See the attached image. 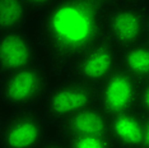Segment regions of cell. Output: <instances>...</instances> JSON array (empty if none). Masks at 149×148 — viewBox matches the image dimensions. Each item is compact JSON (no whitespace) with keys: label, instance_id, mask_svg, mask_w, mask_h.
Wrapping results in <instances>:
<instances>
[{"label":"cell","instance_id":"1","mask_svg":"<svg viewBox=\"0 0 149 148\" xmlns=\"http://www.w3.org/2000/svg\"><path fill=\"white\" fill-rule=\"evenodd\" d=\"M115 0H54L40 10L36 42L52 69L75 61L104 37Z\"/></svg>","mask_w":149,"mask_h":148},{"label":"cell","instance_id":"2","mask_svg":"<svg viewBox=\"0 0 149 148\" xmlns=\"http://www.w3.org/2000/svg\"><path fill=\"white\" fill-rule=\"evenodd\" d=\"M96 86L75 75L57 80L51 88L46 91L42 110L47 117L61 121L78 111L96 105Z\"/></svg>","mask_w":149,"mask_h":148},{"label":"cell","instance_id":"3","mask_svg":"<svg viewBox=\"0 0 149 148\" xmlns=\"http://www.w3.org/2000/svg\"><path fill=\"white\" fill-rule=\"evenodd\" d=\"M47 84L46 70L33 63L26 68L4 73L0 79V100L10 107L24 109L45 96Z\"/></svg>","mask_w":149,"mask_h":148},{"label":"cell","instance_id":"4","mask_svg":"<svg viewBox=\"0 0 149 148\" xmlns=\"http://www.w3.org/2000/svg\"><path fill=\"white\" fill-rule=\"evenodd\" d=\"M147 14L141 1H118L111 6L106 19L104 35L116 47L126 49L138 43L145 33Z\"/></svg>","mask_w":149,"mask_h":148},{"label":"cell","instance_id":"5","mask_svg":"<svg viewBox=\"0 0 149 148\" xmlns=\"http://www.w3.org/2000/svg\"><path fill=\"white\" fill-rule=\"evenodd\" d=\"M46 135L42 115L29 109H21L4 121L0 135L1 148H40Z\"/></svg>","mask_w":149,"mask_h":148},{"label":"cell","instance_id":"6","mask_svg":"<svg viewBox=\"0 0 149 148\" xmlns=\"http://www.w3.org/2000/svg\"><path fill=\"white\" fill-rule=\"evenodd\" d=\"M138 80L121 66H117L103 82H101L100 89H97L100 107L110 117L133 110L138 102Z\"/></svg>","mask_w":149,"mask_h":148},{"label":"cell","instance_id":"7","mask_svg":"<svg viewBox=\"0 0 149 148\" xmlns=\"http://www.w3.org/2000/svg\"><path fill=\"white\" fill-rule=\"evenodd\" d=\"M117 60V47L103 37L74 61V74L91 84H100L118 66Z\"/></svg>","mask_w":149,"mask_h":148},{"label":"cell","instance_id":"8","mask_svg":"<svg viewBox=\"0 0 149 148\" xmlns=\"http://www.w3.org/2000/svg\"><path fill=\"white\" fill-rule=\"evenodd\" d=\"M36 60V45L22 31L0 33V70L10 73Z\"/></svg>","mask_w":149,"mask_h":148},{"label":"cell","instance_id":"9","mask_svg":"<svg viewBox=\"0 0 149 148\" xmlns=\"http://www.w3.org/2000/svg\"><path fill=\"white\" fill-rule=\"evenodd\" d=\"M60 133L68 139L83 135L108 134L110 116L100 106L92 105L59 121Z\"/></svg>","mask_w":149,"mask_h":148},{"label":"cell","instance_id":"10","mask_svg":"<svg viewBox=\"0 0 149 148\" xmlns=\"http://www.w3.org/2000/svg\"><path fill=\"white\" fill-rule=\"evenodd\" d=\"M144 121L135 111H125L110 117L108 134L115 143L125 148H143Z\"/></svg>","mask_w":149,"mask_h":148},{"label":"cell","instance_id":"11","mask_svg":"<svg viewBox=\"0 0 149 148\" xmlns=\"http://www.w3.org/2000/svg\"><path fill=\"white\" fill-rule=\"evenodd\" d=\"M120 66L136 80H149V45L139 41L124 49Z\"/></svg>","mask_w":149,"mask_h":148},{"label":"cell","instance_id":"12","mask_svg":"<svg viewBox=\"0 0 149 148\" xmlns=\"http://www.w3.org/2000/svg\"><path fill=\"white\" fill-rule=\"evenodd\" d=\"M28 8L22 0H0V33L21 31Z\"/></svg>","mask_w":149,"mask_h":148},{"label":"cell","instance_id":"13","mask_svg":"<svg viewBox=\"0 0 149 148\" xmlns=\"http://www.w3.org/2000/svg\"><path fill=\"white\" fill-rule=\"evenodd\" d=\"M69 148H112L113 140L110 134L83 135L69 139Z\"/></svg>","mask_w":149,"mask_h":148},{"label":"cell","instance_id":"14","mask_svg":"<svg viewBox=\"0 0 149 148\" xmlns=\"http://www.w3.org/2000/svg\"><path fill=\"white\" fill-rule=\"evenodd\" d=\"M138 102L140 105L141 110H143V112L147 116H149V80H147V83L143 86V88L139 89Z\"/></svg>","mask_w":149,"mask_h":148},{"label":"cell","instance_id":"15","mask_svg":"<svg viewBox=\"0 0 149 148\" xmlns=\"http://www.w3.org/2000/svg\"><path fill=\"white\" fill-rule=\"evenodd\" d=\"M26 4L28 9H33V10H42L43 8H46L50 3H52L54 0H22Z\"/></svg>","mask_w":149,"mask_h":148},{"label":"cell","instance_id":"16","mask_svg":"<svg viewBox=\"0 0 149 148\" xmlns=\"http://www.w3.org/2000/svg\"><path fill=\"white\" fill-rule=\"evenodd\" d=\"M143 148H149V116L144 121V135H143Z\"/></svg>","mask_w":149,"mask_h":148},{"label":"cell","instance_id":"17","mask_svg":"<svg viewBox=\"0 0 149 148\" xmlns=\"http://www.w3.org/2000/svg\"><path fill=\"white\" fill-rule=\"evenodd\" d=\"M41 148H69V146H65L63 143H57V142H51V143H47L45 146H42Z\"/></svg>","mask_w":149,"mask_h":148},{"label":"cell","instance_id":"18","mask_svg":"<svg viewBox=\"0 0 149 148\" xmlns=\"http://www.w3.org/2000/svg\"><path fill=\"white\" fill-rule=\"evenodd\" d=\"M145 33L149 37V14L147 15V24H145Z\"/></svg>","mask_w":149,"mask_h":148},{"label":"cell","instance_id":"19","mask_svg":"<svg viewBox=\"0 0 149 148\" xmlns=\"http://www.w3.org/2000/svg\"><path fill=\"white\" fill-rule=\"evenodd\" d=\"M4 121H5V120L1 117V115H0V135H1V130H3V125H4Z\"/></svg>","mask_w":149,"mask_h":148},{"label":"cell","instance_id":"20","mask_svg":"<svg viewBox=\"0 0 149 148\" xmlns=\"http://www.w3.org/2000/svg\"><path fill=\"white\" fill-rule=\"evenodd\" d=\"M118 1H141V0H118Z\"/></svg>","mask_w":149,"mask_h":148}]
</instances>
